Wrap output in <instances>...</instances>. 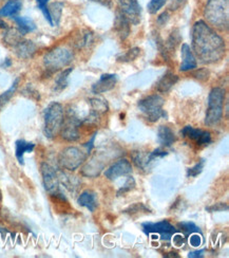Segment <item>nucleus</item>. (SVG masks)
Returning <instances> with one entry per match:
<instances>
[{"label":"nucleus","mask_w":229,"mask_h":258,"mask_svg":"<svg viewBox=\"0 0 229 258\" xmlns=\"http://www.w3.org/2000/svg\"><path fill=\"white\" fill-rule=\"evenodd\" d=\"M0 200H2V191H0Z\"/></svg>","instance_id":"obj_45"},{"label":"nucleus","mask_w":229,"mask_h":258,"mask_svg":"<svg viewBox=\"0 0 229 258\" xmlns=\"http://www.w3.org/2000/svg\"><path fill=\"white\" fill-rule=\"evenodd\" d=\"M114 30L121 39L125 40L130 34V23L129 20L121 13L116 12V17L114 21Z\"/></svg>","instance_id":"obj_17"},{"label":"nucleus","mask_w":229,"mask_h":258,"mask_svg":"<svg viewBox=\"0 0 229 258\" xmlns=\"http://www.w3.org/2000/svg\"><path fill=\"white\" fill-rule=\"evenodd\" d=\"M82 122L74 113H70L67 119L63 120V124L61 127V137L63 140L68 142L78 141L80 139V132L79 129L81 127Z\"/></svg>","instance_id":"obj_10"},{"label":"nucleus","mask_w":229,"mask_h":258,"mask_svg":"<svg viewBox=\"0 0 229 258\" xmlns=\"http://www.w3.org/2000/svg\"><path fill=\"white\" fill-rule=\"evenodd\" d=\"M90 105H91L90 116L92 117V120L97 119L98 116H101L102 114H105L109 110V106H108L107 101L103 100V99H98V98L91 99Z\"/></svg>","instance_id":"obj_23"},{"label":"nucleus","mask_w":229,"mask_h":258,"mask_svg":"<svg viewBox=\"0 0 229 258\" xmlns=\"http://www.w3.org/2000/svg\"><path fill=\"white\" fill-rule=\"evenodd\" d=\"M192 49L203 63H214L225 56L223 38L203 20L196 21L192 28Z\"/></svg>","instance_id":"obj_1"},{"label":"nucleus","mask_w":229,"mask_h":258,"mask_svg":"<svg viewBox=\"0 0 229 258\" xmlns=\"http://www.w3.org/2000/svg\"><path fill=\"white\" fill-rule=\"evenodd\" d=\"M10 66H11V60H10L9 58H7L6 61L3 63V67H6V68H7V67H10Z\"/></svg>","instance_id":"obj_44"},{"label":"nucleus","mask_w":229,"mask_h":258,"mask_svg":"<svg viewBox=\"0 0 229 258\" xmlns=\"http://www.w3.org/2000/svg\"><path fill=\"white\" fill-rule=\"evenodd\" d=\"M117 2L119 11L129 20V23L138 25L141 17V9L138 0H117Z\"/></svg>","instance_id":"obj_9"},{"label":"nucleus","mask_w":229,"mask_h":258,"mask_svg":"<svg viewBox=\"0 0 229 258\" xmlns=\"http://www.w3.org/2000/svg\"><path fill=\"white\" fill-rule=\"evenodd\" d=\"M179 227L181 228V231H182V233H183L185 237H187V236L191 235L192 233L202 234L200 228L196 227V225L192 222H182V223L179 224Z\"/></svg>","instance_id":"obj_29"},{"label":"nucleus","mask_w":229,"mask_h":258,"mask_svg":"<svg viewBox=\"0 0 229 258\" xmlns=\"http://www.w3.org/2000/svg\"><path fill=\"white\" fill-rule=\"evenodd\" d=\"M169 19V14L167 12L162 13L159 17H158V24L160 26H165L167 24V21Z\"/></svg>","instance_id":"obj_39"},{"label":"nucleus","mask_w":229,"mask_h":258,"mask_svg":"<svg viewBox=\"0 0 229 258\" xmlns=\"http://www.w3.org/2000/svg\"><path fill=\"white\" fill-rule=\"evenodd\" d=\"M228 0H208L204 16L209 23L220 29L228 27Z\"/></svg>","instance_id":"obj_3"},{"label":"nucleus","mask_w":229,"mask_h":258,"mask_svg":"<svg viewBox=\"0 0 229 258\" xmlns=\"http://www.w3.org/2000/svg\"><path fill=\"white\" fill-rule=\"evenodd\" d=\"M167 0H150L147 8L150 14H157L159 11L166 5Z\"/></svg>","instance_id":"obj_31"},{"label":"nucleus","mask_w":229,"mask_h":258,"mask_svg":"<svg viewBox=\"0 0 229 258\" xmlns=\"http://www.w3.org/2000/svg\"><path fill=\"white\" fill-rule=\"evenodd\" d=\"M87 159V154L78 147L64 148L59 155V164L68 170L78 169Z\"/></svg>","instance_id":"obj_7"},{"label":"nucleus","mask_w":229,"mask_h":258,"mask_svg":"<svg viewBox=\"0 0 229 258\" xmlns=\"http://www.w3.org/2000/svg\"><path fill=\"white\" fill-rule=\"evenodd\" d=\"M40 169H41L43 186H45L47 191L52 194V195H55L59 186V180L56 175V171L47 163H42Z\"/></svg>","instance_id":"obj_11"},{"label":"nucleus","mask_w":229,"mask_h":258,"mask_svg":"<svg viewBox=\"0 0 229 258\" xmlns=\"http://www.w3.org/2000/svg\"><path fill=\"white\" fill-rule=\"evenodd\" d=\"M0 28H2V29H8L9 27H8V25L5 23V21L2 19V18H0Z\"/></svg>","instance_id":"obj_43"},{"label":"nucleus","mask_w":229,"mask_h":258,"mask_svg":"<svg viewBox=\"0 0 229 258\" xmlns=\"http://www.w3.org/2000/svg\"><path fill=\"white\" fill-rule=\"evenodd\" d=\"M134 186H135V181H134L133 177H130V176H129L128 179H127V181H126L125 185H124L122 188L118 189L117 196H123V195H125L126 192H128V191H130V190H132V189L134 188Z\"/></svg>","instance_id":"obj_33"},{"label":"nucleus","mask_w":229,"mask_h":258,"mask_svg":"<svg viewBox=\"0 0 229 258\" xmlns=\"http://www.w3.org/2000/svg\"><path fill=\"white\" fill-rule=\"evenodd\" d=\"M73 71V68H69L67 70H63L55 81V87H54V90L60 92L62 91L65 87L68 86V79H69V75L70 73Z\"/></svg>","instance_id":"obj_26"},{"label":"nucleus","mask_w":229,"mask_h":258,"mask_svg":"<svg viewBox=\"0 0 229 258\" xmlns=\"http://www.w3.org/2000/svg\"><path fill=\"white\" fill-rule=\"evenodd\" d=\"M139 54H140L139 48H132L125 53H122L121 55H118L116 60L118 62H130V61L135 60Z\"/></svg>","instance_id":"obj_28"},{"label":"nucleus","mask_w":229,"mask_h":258,"mask_svg":"<svg viewBox=\"0 0 229 258\" xmlns=\"http://www.w3.org/2000/svg\"><path fill=\"white\" fill-rule=\"evenodd\" d=\"M96 135H97V133L93 134L92 138L90 139V141H89L88 143H86V144H85V147L87 148V154H90V153L92 152V149L94 148V142H95V138H96Z\"/></svg>","instance_id":"obj_40"},{"label":"nucleus","mask_w":229,"mask_h":258,"mask_svg":"<svg viewBox=\"0 0 229 258\" xmlns=\"http://www.w3.org/2000/svg\"><path fill=\"white\" fill-rule=\"evenodd\" d=\"M189 243L191 246H194V248H199L200 245L203 243V237L202 234L200 233H192L190 238H189Z\"/></svg>","instance_id":"obj_35"},{"label":"nucleus","mask_w":229,"mask_h":258,"mask_svg":"<svg viewBox=\"0 0 229 258\" xmlns=\"http://www.w3.org/2000/svg\"><path fill=\"white\" fill-rule=\"evenodd\" d=\"M18 83H19V79H16L14 81V83L12 84V86H11V87L7 91H5L4 93L0 94V110H2L4 107L10 102V100L13 98V95L16 92Z\"/></svg>","instance_id":"obj_25"},{"label":"nucleus","mask_w":229,"mask_h":258,"mask_svg":"<svg viewBox=\"0 0 229 258\" xmlns=\"http://www.w3.org/2000/svg\"><path fill=\"white\" fill-rule=\"evenodd\" d=\"M17 56L20 58H30L36 52V46L31 40H20L14 47Z\"/></svg>","instance_id":"obj_18"},{"label":"nucleus","mask_w":229,"mask_h":258,"mask_svg":"<svg viewBox=\"0 0 229 258\" xmlns=\"http://www.w3.org/2000/svg\"><path fill=\"white\" fill-rule=\"evenodd\" d=\"M194 77L200 81H206V80H208V78H209V72H208V70L202 69L196 73H194Z\"/></svg>","instance_id":"obj_36"},{"label":"nucleus","mask_w":229,"mask_h":258,"mask_svg":"<svg viewBox=\"0 0 229 258\" xmlns=\"http://www.w3.org/2000/svg\"><path fill=\"white\" fill-rule=\"evenodd\" d=\"M158 139L159 142L163 146L170 147L174 142H176V135H174L173 131L169 126L162 125L159 127Z\"/></svg>","instance_id":"obj_19"},{"label":"nucleus","mask_w":229,"mask_h":258,"mask_svg":"<svg viewBox=\"0 0 229 258\" xmlns=\"http://www.w3.org/2000/svg\"><path fill=\"white\" fill-rule=\"evenodd\" d=\"M72 60L73 53L70 50L62 47H58L50 51L48 54H46V56L43 57V62H45L47 70H49L52 73L64 68L65 66H68Z\"/></svg>","instance_id":"obj_6"},{"label":"nucleus","mask_w":229,"mask_h":258,"mask_svg":"<svg viewBox=\"0 0 229 258\" xmlns=\"http://www.w3.org/2000/svg\"><path fill=\"white\" fill-rule=\"evenodd\" d=\"M181 134L198 145H208L211 143V134L207 131L193 128L192 126H186L183 128Z\"/></svg>","instance_id":"obj_13"},{"label":"nucleus","mask_w":229,"mask_h":258,"mask_svg":"<svg viewBox=\"0 0 229 258\" xmlns=\"http://www.w3.org/2000/svg\"><path fill=\"white\" fill-rule=\"evenodd\" d=\"M171 2H172V4L174 3V4H176V5H174L173 6V10H176L177 8H179L183 3H185V2H187V0H171Z\"/></svg>","instance_id":"obj_42"},{"label":"nucleus","mask_w":229,"mask_h":258,"mask_svg":"<svg viewBox=\"0 0 229 258\" xmlns=\"http://www.w3.org/2000/svg\"><path fill=\"white\" fill-rule=\"evenodd\" d=\"M225 100V91L222 88H213L208 96V108L206 111L205 124L207 126H215L220 123L223 116V106Z\"/></svg>","instance_id":"obj_4"},{"label":"nucleus","mask_w":229,"mask_h":258,"mask_svg":"<svg viewBox=\"0 0 229 258\" xmlns=\"http://www.w3.org/2000/svg\"><path fill=\"white\" fill-rule=\"evenodd\" d=\"M204 253H205V250L202 249V250H196V251H192L188 254V257L189 258H201L204 256Z\"/></svg>","instance_id":"obj_41"},{"label":"nucleus","mask_w":229,"mask_h":258,"mask_svg":"<svg viewBox=\"0 0 229 258\" xmlns=\"http://www.w3.org/2000/svg\"><path fill=\"white\" fill-rule=\"evenodd\" d=\"M131 173H132L131 163L127 159H121L105 171V176L109 180L114 181L119 177L129 176Z\"/></svg>","instance_id":"obj_12"},{"label":"nucleus","mask_w":229,"mask_h":258,"mask_svg":"<svg viewBox=\"0 0 229 258\" xmlns=\"http://www.w3.org/2000/svg\"><path fill=\"white\" fill-rule=\"evenodd\" d=\"M14 19V21L17 25V30L19 31V33L21 35H26L30 32H33L36 30V25L34 24V21H33L31 18L29 17H24V16H14L12 17Z\"/></svg>","instance_id":"obj_22"},{"label":"nucleus","mask_w":229,"mask_h":258,"mask_svg":"<svg viewBox=\"0 0 229 258\" xmlns=\"http://www.w3.org/2000/svg\"><path fill=\"white\" fill-rule=\"evenodd\" d=\"M7 30H8V31H7V33L5 34L4 39H5V41L7 42L8 45L15 47L20 40H23V39H21V37H23V35H21V34L19 33L18 30L9 29V28H8Z\"/></svg>","instance_id":"obj_27"},{"label":"nucleus","mask_w":229,"mask_h":258,"mask_svg":"<svg viewBox=\"0 0 229 258\" xmlns=\"http://www.w3.org/2000/svg\"><path fill=\"white\" fill-rule=\"evenodd\" d=\"M179 82V77L177 74H174L172 72H167L163 75V77L159 80L157 83V91L161 93H166L168 92L174 85Z\"/></svg>","instance_id":"obj_16"},{"label":"nucleus","mask_w":229,"mask_h":258,"mask_svg":"<svg viewBox=\"0 0 229 258\" xmlns=\"http://www.w3.org/2000/svg\"><path fill=\"white\" fill-rule=\"evenodd\" d=\"M149 212V210L144 206L143 203H135L133 204V206H130L128 209H126L124 211V213L126 214H130V215H134V214H137L139 212Z\"/></svg>","instance_id":"obj_34"},{"label":"nucleus","mask_w":229,"mask_h":258,"mask_svg":"<svg viewBox=\"0 0 229 258\" xmlns=\"http://www.w3.org/2000/svg\"><path fill=\"white\" fill-rule=\"evenodd\" d=\"M61 9H62V4H54V5H52L51 9L49 8L54 25H58V23H59L60 15H61Z\"/></svg>","instance_id":"obj_30"},{"label":"nucleus","mask_w":229,"mask_h":258,"mask_svg":"<svg viewBox=\"0 0 229 258\" xmlns=\"http://www.w3.org/2000/svg\"><path fill=\"white\" fill-rule=\"evenodd\" d=\"M204 165H205V161L201 160L199 163H196L194 166L188 168L187 169V177L188 178H194L196 176H199L204 169Z\"/></svg>","instance_id":"obj_32"},{"label":"nucleus","mask_w":229,"mask_h":258,"mask_svg":"<svg viewBox=\"0 0 229 258\" xmlns=\"http://www.w3.org/2000/svg\"><path fill=\"white\" fill-rule=\"evenodd\" d=\"M172 238H173V243H174V245L182 246V245L185 244V238H186V237H185L184 235L177 234V235H173Z\"/></svg>","instance_id":"obj_37"},{"label":"nucleus","mask_w":229,"mask_h":258,"mask_svg":"<svg viewBox=\"0 0 229 258\" xmlns=\"http://www.w3.org/2000/svg\"><path fill=\"white\" fill-rule=\"evenodd\" d=\"M78 203L81 207L88 209L90 212H94L97 207V198L96 194L92 190H85L81 194V196L78 199Z\"/></svg>","instance_id":"obj_20"},{"label":"nucleus","mask_w":229,"mask_h":258,"mask_svg":"<svg viewBox=\"0 0 229 258\" xmlns=\"http://www.w3.org/2000/svg\"><path fill=\"white\" fill-rule=\"evenodd\" d=\"M228 207L226 206V204H223V203H217L215 204V206H212L210 208H207L206 210L207 211H210V212H222L224 210H227Z\"/></svg>","instance_id":"obj_38"},{"label":"nucleus","mask_w":229,"mask_h":258,"mask_svg":"<svg viewBox=\"0 0 229 258\" xmlns=\"http://www.w3.org/2000/svg\"><path fill=\"white\" fill-rule=\"evenodd\" d=\"M181 55H182V63L180 70L183 72H187L190 70H194L198 67L196 63L195 56L193 55L192 50L190 49V46L187 44H183L181 49Z\"/></svg>","instance_id":"obj_15"},{"label":"nucleus","mask_w":229,"mask_h":258,"mask_svg":"<svg viewBox=\"0 0 229 258\" xmlns=\"http://www.w3.org/2000/svg\"><path fill=\"white\" fill-rule=\"evenodd\" d=\"M143 231L146 235L159 234L161 236V239L163 241H167V242H169L172 239V236L177 232L176 228L166 220H163L157 223H152V222L143 223Z\"/></svg>","instance_id":"obj_8"},{"label":"nucleus","mask_w":229,"mask_h":258,"mask_svg":"<svg viewBox=\"0 0 229 258\" xmlns=\"http://www.w3.org/2000/svg\"><path fill=\"white\" fill-rule=\"evenodd\" d=\"M164 104H165V100L161 95L154 94L138 101L137 107L140 112L146 116V119L154 123L159 121L161 117L166 116V112L163 108Z\"/></svg>","instance_id":"obj_5"},{"label":"nucleus","mask_w":229,"mask_h":258,"mask_svg":"<svg viewBox=\"0 0 229 258\" xmlns=\"http://www.w3.org/2000/svg\"><path fill=\"white\" fill-rule=\"evenodd\" d=\"M117 82L116 74H103L101 79L92 86V92L94 94H102L112 90Z\"/></svg>","instance_id":"obj_14"},{"label":"nucleus","mask_w":229,"mask_h":258,"mask_svg":"<svg viewBox=\"0 0 229 258\" xmlns=\"http://www.w3.org/2000/svg\"><path fill=\"white\" fill-rule=\"evenodd\" d=\"M43 133L48 139H54L60 134L64 120L63 107L59 103H51L43 113Z\"/></svg>","instance_id":"obj_2"},{"label":"nucleus","mask_w":229,"mask_h":258,"mask_svg":"<svg viewBox=\"0 0 229 258\" xmlns=\"http://www.w3.org/2000/svg\"><path fill=\"white\" fill-rule=\"evenodd\" d=\"M21 7H23V4L19 0H10L0 9V18L16 16L21 10Z\"/></svg>","instance_id":"obj_24"},{"label":"nucleus","mask_w":229,"mask_h":258,"mask_svg":"<svg viewBox=\"0 0 229 258\" xmlns=\"http://www.w3.org/2000/svg\"><path fill=\"white\" fill-rule=\"evenodd\" d=\"M16 149H15V156L16 159L18 160V162L24 165L25 164V160H24V156L26 153H32L33 150L35 148V144L31 143V142H27L25 140H17L15 143Z\"/></svg>","instance_id":"obj_21"}]
</instances>
